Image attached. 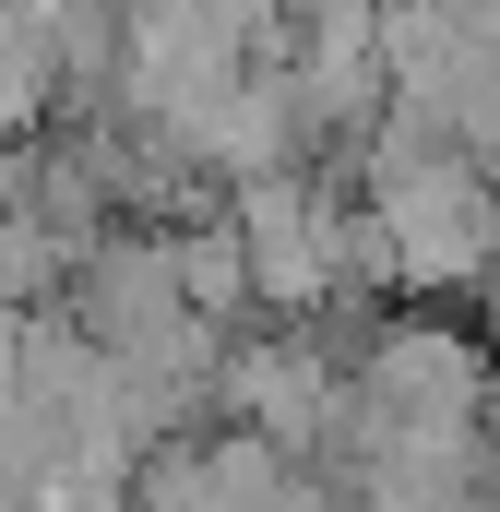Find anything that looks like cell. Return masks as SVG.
Instances as JSON below:
<instances>
[{
    "label": "cell",
    "instance_id": "obj_3",
    "mask_svg": "<svg viewBox=\"0 0 500 512\" xmlns=\"http://www.w3.org/2000/svg\"><path fill=\"white\" fill-rule=\"evenodd\" d=\"M167 262H179V298L227 334V322H250V251L227 215H191V227H167Z\"/></svg>",
    "mask_w": 500,
    "mask_h": 512
},
{
    "label": "cell",
    "instance_id": "obj_2",
    "mask_svg": "<svg viewBox=\"0 0 500 512\" xmlns=\"http://www.w3.org/2000/svg\"><path fill=\"white\" fill-rule=\"evenodd\" d=\"M227 227H239V251H250V310L262 322H334V298H346V262H334L346 203L310 167L227 191Z\"/></svg>",
    "mask_w": 500,
    "mask_h": 512
},
{
    "label": "cell",
    "instance_id": "obj_4",
    "mask_svg": "<svg viewBox=\"0 0 500 512\" xmlns=\"http://www.w3.org/2000/svg\"><path fill=\"white\" fill-rule=\"evenodd\" d=\"M239 60H262V48H286V24H298V0H191Z\"/></svg>",
    "mask_w": 500,
    "mask_h": 512
},
{
    "label": "cell",
    "instance_id": "obj_1",
    "mask_svg": "<svg viewBox=\"0 0 500 512\" xmlns=\"http://www.w3.org/2000/svg\"><path fill=\"white\" fill-rule=\"evenodd\" d=\"M346 167H358V203L393 239V286H489L500 274V179L477 155H453V143H429L417 120L381 108Z\"/></svg>",
    "mask_w": 500,
    "mask_h": 512
}]
</instances>
